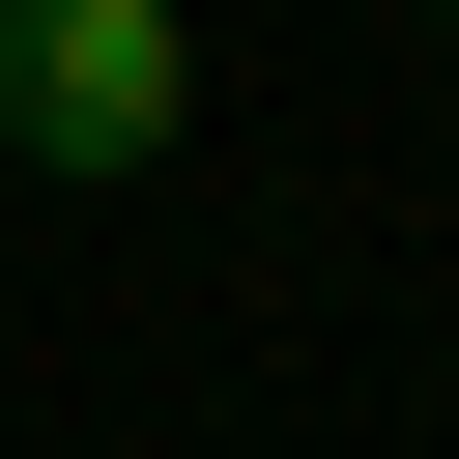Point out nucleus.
Returning <instances> with one entry per match:
<instances>
[{
	"instance_id": "obj_1",
	"label": "nucleus",
	"mask_w": 459,
	"mask_h": 459,
	"mask_svg": "<svg viewBox=\"0 0 459 459\" xmlns=\"http://www.w3.org/2000/svg\"><path fill=\"white\" fill-rule=\"evenodd\" d=\"M172 115H201V29L172 0H0V172L115 201V172H172Z\"/></svg>"
},
{
	"instance_id": "obj_2",
	"label": "nucleus",
	"mask_w": 459,
	"mask_h": 459,
	"mask_svg": "<svg viewBox=\"0 0 459 459\" xmlns=\"http://www.w3.org/2000/svg\"><path fill=\"white\" fill-rule=\"evenodd\" d=\"M430 29H459V0H430Z\"/></svg>"
}]
</instances>
